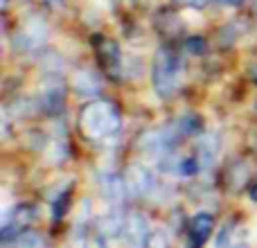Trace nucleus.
Segmentation results:
<instances>
[{
	"instance_id": "11",
	"label": "nucleus",
	"mask_w": 257,
	"mask_h": 248,
	"mask_svg": "<svg viewBox=\"0 0 257 248\" xmlns=\"http://www.w3.org/2000/svg\"><path fill=\"white\" fill-rule=\"evenodd\" d=\"M72 88L79 95H97L102 84H99V77L95 75L93 70L81 68V70H77L75 77H72Z\"/></svg>"
},
{
	"instance_id": "6",
	"label": "nucleus",
	"mask_w": 257,
	"mask_h": 248,
	"mask_svg": "<svg viewBox=\"0 0 257 248\" xmlns=\"http://www.w3.org/2000/svg\"><path fill=\"white\" fill-rule=\"evenodd\" d=\"M151 226L149 219L142 212H131L126 217V228H124V241L131 248H145L151 237Z\"/></svg>"
},
{
	"instance_id": "7",
	"label": "nucleus",
	"mask_w": 257,
	"mask_h": 248,
	"mask_svg": "<svg viewBox=\"0 0 257 248\" xmlns=\"http://www.w3.org/2000/svg\"><path fill=\"white\" fill-rule=\"evenodd\" d=\"M99 185V194L106 199V203H122L128 194V185H126V176H120L115 172H104L97 181Z\"/></svg>"
},
{
	"instance_id": "8",
	"label": "nucleus",
	"mask_w": 257,
	"mask_h": 248,
	"mask_svg": "<svg viewBox=\"0 0 257 248\" xmlns=\"http://www.w3.org/2000/svg\"><path fill=\"white\" fill-rule=\"evenodd\" d=\"M214 230V217L210 212H199L190 221V248H203Z\"/></svg>"
},
{
	"instance_id": "3",
	"label": "nucleus",
	"mask_w": 257,
	"mask_h": 248,
	"mask_svg": "<svg viewBox=\"0 0 257 248\" xmlns=\"http://www.w3.org/2000/svg\"><path fill=\"white\" fill-rule=\"evenodd\" d=\"M178 140H183L181 131L176 129V124H169V127H160V129H154V131L145 133L140 140V149L145 154L154 156V158L163 160L167 156L176 154V145Z\"/></svg>"
},
{
	"instance_id": "4",
	"label": "nucleus",
	"mask_w": 257,
	"mask_h": 248,
	"mask_svg": "<svg viewBox=\"0 0 257 248\" xmlns=\"http://www.w3.org/2000/svg\"><path fill=\"white\" fill-rule=\"evenodd\" d=\"M48 36H50V27L43 23V18L32 16L16 30L14 45L25 50V52H34V50L43 48L48 43Z\"/></svg>"
},
{
	"instance_id": "17",
	"label": "nucleus",
	"mask_w": 257,
	"mask_h": 248,
	"mask_svg": "<svg viewBox=\"0 0 257 248\" xmlns=\"http://www.w3.org/2000/svg\"><path fill=\"white\" fill-rule=\"evenodd\" d=\"M250 199L257 201V181L253 183V185H250Z\"/></svg>"
},
{
	"instance_id": "1",
	"label": "nucleus",
	"mask_w": 257,
	"mask_h": 248,
	"mask_svg": "<svg viewBox=\"0 0 257 248\" xmlns=\"http://www.w3.org/2000/svg\"><path fill=\"white\" fill-rule=\"evenodd\" d=\"M122 117L120 111L108 99H93L84 106L79 115V129L88 140L93 142H106L120 133Z\"/></svg>"
},
{
	"instance_id": "9",
	"label": "nucleus",
	"mask_w": 257,
	"mask_h": 248,
	"mask_svg": "<svg viewBox=\"0 0 257 248\" xmlns=\"http://www.w3.org/2000/svg\"><path fill=\"white\" fill-rule=\"evenodd\" d=\"M217 156H219V140L217 136L212 133H203L196 142V149H194V158L199 160L201 169H208L217 163Z\"/></svg>"
},
{
	"instance_id": "14",
	"label": "nucleus",
	"mask_w": 257,
	"mask_h": 248,
	"mask_svg": "<svg viewBox=\"0 0 257 248\" xmlns=\"http://www.w3.org/2000/svg\"><path fill=\"white\" fill-rule=\"evenodd\" d=\"M16 248H48V241H45L43 235H39V232L25 230L23 235H18Z\"/></svg>"
},
{
	"instance_id": "13",
	"label": "nucleus",
	"mask_w": 257,
	"mask_h": 248,
	"mask_svg": "<svg viewBox=\"0 0 257 248\" xmlns=\"http://www.w3.org/2000/svg\"><path fill=\"white\" fill-rule=\"evenodd\" d=\"M176 129L181 131L183 138L194 136V133H201V120L196 115H192V113H185L183 117L176 120Z\"/></svg>"
},
{
	"instance_id": "16",
	"label": "nucleus",
	"mask_w": 257,
	"mask_h": 248,
	"mask_svg": "<svg viewBox=\"0 0 257 248\" xmlns=\"http://www.w3.org/2000/svg\"><path fill=\"white\" fill-rule=\"evenodd\" d=\"M68 199H70V192L63 190L61 194L57 196V201H54V210H52V214H54V219H57V221L63 217V212L68 210Z\"/></svg>"
},
{
	"instance_id": "5",
	"label": "nucleus",
	"mask_w": 257,
	"mask_h": 248,
	"mask_svg": "<svg viewBox=\"0 0 257 248\" xmlns=\"http://www.w3.org/2000/svg\"><path fill=\"white\" fill-rule=\"evenodd\" d=\"M126 185L133 196H154L156 190L160 187L156 174L147 165H131L126 172Z\"/></svg>"
},
{
	"instance_id": "15",
	"label": "nucleus",
	"mask_w": 257,
	"mask_h": 248,
	"mask_svg": "<svg viewBox=\"0 0 257 248\" xmlns=\"http://www.w3.org/2000/svg\"><path fill=\"white\" fill-rule=\"evenodd\" d=\"M145 248H169V237L165 230H154Z\"/></svg>"
},
{
	"instance_id": "10",
	"label": "nucleus",
	"mask_w": 257,
	"mask_h": 248,
	"mask_svg": "<svg viewBox=\"0 0 257 248\" xmlns=\"http://www.w3.org/2000/svg\"><path fill=\"white\" fill-rule=\"evenodd\" d=\"M124 228H126V214H122L120 210H111V212L104 214V217L97 221L99 235L106 237V239L124 237Z\"/></svg>"
},
{
	"instance_id": "19",
	"label": "nucleus",
	"mask_w": 257,
	"mask_h": 248,
	"mask_svg": "<svg viewBox=\"0 0 257 248\" xmlns=\"http://www.w3.org/2000/svg\"><path fill=\"white\" fill-rule=\"evenodd\" d=\"M45 3H48V5H61L63 0H45Z\"/></svg>"
},
{
	"instance_id": "12",
	"label": "nucleus",
	"mask_w": 257,
	"mask_h": 248,
	"mask_svg": "<svg viewBox=\"0 0 257 248\" xmlns=\"http://www.w3.org/2000/svg\"><path fill=\"white\" fill-rule=\"evenodd\" d=\"M63 99H66L63 88H61V86H54V84L45 86V88L41 90V95H39L41 108H43V111H48V113H59V111H61V108H63Z\"/></svg>"
},
{
	"instance_id": "18",
	"label": "nucleus",
	"mask_w": 257,
	"mask_h": 248,
	"mask_svg": "<svg viewBox=\"0 0 257 248\" xmlns=\"http://www.w3.org/2000/svg\"><path fill=\"white\" fill-rule=\"evenodd\" d=\"M230 248H248V246H246V241H244V239H239L235 246H230Z\"/></svg>"
},
{
	"instance_id": "2",
	"label": "nucleus",
	"mask_w": 257,
	"mask_h": 248,
	"mask_svg": "<svg viewBox=\"0 0 257 248\" xmlns=\"http://www.w3.org/2000/svg\"><path fill=\"white\" fill-rule=\"evenodd\" d=\"M181 57L174 52L172 48H160L154 57V68H151V79H154V88L158 97L167 99L176 93L178 84H181Z\"/></svg>"
}]
</instances>
